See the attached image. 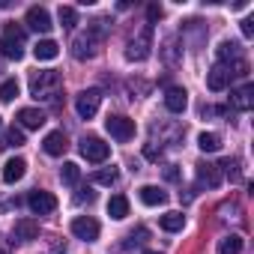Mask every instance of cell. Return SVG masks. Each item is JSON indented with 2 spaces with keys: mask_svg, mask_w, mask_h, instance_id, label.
I'll list each match as a JSON object with an SVG mask.
<instances>
[{
  "mask_svg": "<svg viewBox=\"0 0 254 254\" xmlns=\"http://www.w3.org/2000/svg\"><path fill=\"white\" fill-rule=\"evenodd\" d=\"M12 233H15V239H21V242H33V239L39 236V221H33V218H18L15 227H12Z\"/></svg>",
  "mask_w": 254,
  "mask_h": 254,
  "instance_id": "obj_13",
  "label": "cell"
},
{
  "mask_svg": "<svg viewBox=\"0 0 254 254\" xmlns=\"http://www.w3.org/2000/svg\"><path fill=\"white\" fill-rule=\"evenodd\" d=\"M105 129L111 132V138H117L120 144H126V141H132V138H135V120L123 117V114H108Z\"/></svg>",
  "mask_w": 254,
  "mask_h": 254,
  "instance_id": "obj_4",
  "label": "cell"
},
{
  "mask_svg": "<svg viewBox=\"0 0 254 254\" xmlns=\"http://www.w3.org/2000/svg\"><path fill=\"white\" fill-rule=\"evenodd\" d=\"M57 54H60V45H57L54 39H42V42L33 45V57H36V60H54Z\"/></svg>",
  "mask_w": 254,
  "mask_h": 254,
  "instance_id": "obj_20",
  "label": "cell"
},
{
  "mask_svg": "<svg viewBox=\"0 0 254 254\" xmlns=\"http://www.w3.org/2000/svg\"><path fill=\"white\" fill-rule=\"evenodd\" d=\"M27 27L36 30V33H48L54 24H51V12L45 6H30L27 9Z\"/></svg>",
  "mask_w": 254,
  "mask_h": 254,
  "instance_id": "obj_9",
  "label": "cell"
},
{
  "mask_svg": "<svg viewBox=\"0 0 254 254\" xmlns=\"http://www.w3.org/2000/svg\"><path fill=\"white\" fill-rule=\"evenodd\" d=\"M186 105H189V93H186L183 87H168V93H165V108H168L171 114H183Z\"/></svg>",
  "mask_w": 254,
  "mask_h": 254,
  "instance_id": "obj_11",
  "label": "cell"
},
{
  "mask_svg": "<svg viewBox=\"0 0 254 254\" xmlns=\"http://www.w3.org/2000/svg\"><path fill=\"white\" fill-rule=\"evenodd\" d=\"M99 102H102V93L93 87V90H84V93H78V99H75V111H78V117L81 120H90V117H96V111H99Z\"/></svg>",
  "mask_w": 254,
  "mask_h": 254,
  "instance_id": "obj_5",
  "label": "cell"
},
{
  "mask_svg": "<svg viewBox=\"0 0 254 254\" xmlns=\"http://www.w3.org/2000/svg\"><path fill=\"white\" fill-rule=\"evenodd\" d=\"M84 200H87V203H93V200H96V194H93L90 189H81V194H78V203H84Z\"/></svg>",
  "mask_w": 254,
  "mask_h": 254,
  "instance_id": "obj_36",
  "label": "cell"
},
{
  "mask_svg": "<svg viewBox=\"0 0 254 254\" xmlns=\"http://www.w3.org/2000/svg\"><path fill=\"white\" fill-rule=\"evenodd\" d=\"M230 105H233L236 111H248V108L254 105V87H251V84H245V87L233 90V93H230Z\"/></svg>",
  "mask_w": 254,
  "mask_h": 254,
  "instance_id": "obj_16",
  "label": "cell"
},
{
  "mask_svg": "<svg viewBox=\"0 0 254 254\" xmlns=\"http://www.w3.org/2000/svg\"><path fill=\"white\" fill-rule=\"evenodd\" d=\"M159 224H162V230L177 233V230H183V227H186V215H183V212H165V215L159 218Z\"/></svg>",
  "mask_w": 254,
  "mask_h": 254,
  "instance_id": "obj_21",
  "label": "cell"
},
{
  "mask_svg": "<svg viewBox=\"0 0 254 254\" xmlns=\"http://www.w3.org/2000/svg\"><path fill=\"white\" fill-rule=\"evenodd\" d=\"M27 206L33 209V215H48V212H54L57 209V197L51 194V191H30V197H27Z\"/></svg>",
  "mask_w": 254,
  "mask_h": 254,
  "instance_id": "obj_7",
  "label": "cell"
},
{
  "mask_svg": "<svg viewBox=\"0 0 254 254\" xmlns=\"http://www.w3.org/2000/svg\"><path fill=\"white\" fill-rule=\"evenodd\" d=\"M66 147H69V144H66V135H63V132H48L45 141H42V150H45L48 156H63Z\"/></svg>",
  "mask_w": 254,
  "mask_h": 254,
  "instance_id": "obj_17",
  "label": "cell"
},
{
  "mask_svg": "<svg viewBox=\"0 0 254 254\" xmlns=\"http://www.w3.org/2000/svg\"><path fill=\"white\" fill-rule=\"evenodd\" d=\"M144 156H147V159H159V156H162V147L156 150L153 144H147V147H144Z\"/></svg>",
  "mask_w": 254,
  "mask_h": 254,
  "instance_id": "obj_35",
  "label": "cell"
},
{
  "mask_svg": "<svg viewBox=\"0 0 254 254\" xmlns=\"http://www.w3.org/2000/svg\"><path fill=\"white\" fill-rule=\"evenodd\" d=\"M15 96H18V81L15 78H9V81L0 84V102H12Z\"/></svg>",
  "mask_w": 254,
  "mask_h": 254,
  "instance_id": "obj_29",
  "label": "cell"
},
{
  "mask_svg": "<svg viewBox=\"0 0 254 254\" xmlns=\"http://www.w3.org/2000/svg\"><path fill=\"white\" fill-rule=\"evenodd\" d=\"M3 147H24V132L12 126V129L6 132V144H3Z\"/></svg>",
  "mask_w": 254,
  "mask_h": 254,
  "instance_id": "obj_30",
  "label": "cell"
},
{
  "mask_svg": "<svg viewBox=\"0 0 254 254\" xmlns=\"http://www.w3.org/2000/svg\"><path fill=\"white\" fill-rule=\"evenodd\" d=\"M108 215H111L114 221H123L126 215H129V197H126V194H114V197L108 200Z\"/></svg>",
  "mask_w": 254,
  "mask_h": 254,
  "instance_id": "obj_18",
  "label": "cell"
},
{
  "mask_svg": "<svg viewBox=\"0 0 254 254\" xmlns=\"http://www.w3.org/2000/svg\"><path fill=\"white\" fill-rule=\"evenodd\" d=\"M60 180H63L66 186H75V183L81 180V168H78L75 162H66V165L60 168Z\"/></svg>",
  "mask_w": 254,
  "mask_h": 254,
  "instance_id": "obj_27",
  "label": "cell"
},
{
  "mask_svg": "<svg viewBox=\"0 0 254 254\" xmlns=\"http://www.w3.org/2000/svg\"><path fill=\"white\" fill-rule=\"evenodd\" d=\"M18 123L24 126V129H39V126L45 123V114L39 108H21L18 111Z\"/></svg>",
  "mask_w": 254,
  "mask_h": 254,
  "instance_id": "obj_19",
  "label": "cell"
},
{
  "mask_svg": "<svg viewBox=\"0 0 254 254\" xmlns=\"http://www.w3.org/2000/svg\"><path fill=\"white\" fill-rule=\"evenodd\" d=\"M218 168H221V171H224L230 180H239V177H242V174H239V165H236V162H230V159H224Z\"/></svg>",
  "mask_w": 254,
  "mask_h": 254,
  "instance_id": "obj_32",
  "label": "cell"
},
{
  "mask_svg": "<svg viewBox=\"0 0 254 254\" xmlns=\"http://www.w3.org/2000/svg\"><path fill=\"white\" fill-rule=\"evenodd\" d=\"M99 221L96 218H90V215H78L75 221H72V233L78 236V239H84V242H96L99 239Z\"/></svg>",
  "mask_w": 254,
  "mask_h": 254,
  "instance_id": "obj_8",
  "label": "cell"
},
{
  "mask_svg": "<svg viewBox=\"0 0 254 254\" xmlns=\"http://www.w3.org/2000/svg\"><path fill=\"white\" fill-rule=\"evenodd\" d=\"M165 180L177 183V180H180V168H177V165H168V168H165Z\"/></svg>",
  "mask_w": 254,
  "mask_h": 254,
  "instance_id": "obj_34",
  "label": "cell"
},
{
  "mask_svg": "<svg viewBox=\"0 0 254 254\" xmlns=\"http://www.w3.org/2000/svg\"><path fill=\"white\" fill-rule=\"evenodd\" d=\"M218 254H242V236L239 233H227L218 242Z\"/></svg>",
  "mask_w": 254,
  "mask_h": 254,
  "instance_id": "obj_22",
  "label": "cell"
},
{
  "mask_svg": "<svg viewBox=\"0 0 254 254\" xmlns=\"http://www.w3.org/2000/svg\"><path fill=\"white\" fill-rule=\"evenodd\" d=\"M150 48H153V27L147 24L129 45H126V60H132V63H141L150 57Z\"/></svg>",
  "mask_w": 254,
  "mask_h": 254,
  "instance_id": "obj_3",
  "label": "cell"
},
{
  "mask_svg": "<svg viewBox=\"0 0 254 254\" xmlns=\"http://www.w3.org/2000/svg\"><path fill=\"white\" fill-rule=\"evenodd\" d=\"M81 156H84L87 162H105V159L111 156V147H108L102 138H96V135H87V138L81 141Z\"/></svg>",
  "mask_w": 254,
  "mask_h": 254,
  "instance_id": "obj_6",
  "label": "cell"
},
{
  "mask_svg": "<svg viewBox=\"0 0 254 254\" xmlns=\"http://www.w3.org/2000/svg\"><path fill=\"white\" fill-rule=\"evenodd\" d=\"M93 180H96L99 186H114V183L120 180V168H117V165L102 168V171H96V174H93Z\"/></svg>",
  "mask_w": 254,
  "mask_h": 254,
  "instance_id": "obj_26",
  "label": "cell"
},
{
  "mask_svg": "<svg viewBox=\"0 0 254 254\" xmlns=\"http://www.w3.org/2000/svg\"><path fill=\"white\" fill-rule=\"evenodd\" d=\"M102 33H105V21H93V27H90L87 33H81V36L72 42V54H75V60H93Z\"/></svg>",
  "mask_w": 254,
  "mask_h": 254,
  "instance_id": "obj_2",
  "label": "cell"
},
{
  "mask_svg": "<svg viewBox=\"0 0 254 254\" xmlns=\"http://www.w3.org/2000/svg\"><path fill=\"white\" fill-rule=\"evenodd\" d=\"M162 15H165V9H162L159 3H150V6H147V21H150V24H156Z\"/></svg>",
  "mask_w": 254,
  "mask_h": 254,
  "instance_id": "obj_33",
  "label": "cell"
},
{
  "mask_svg": "<svg viewBox=\"0 0 254 254\" xmlns=\"http://www.w3.org/2000/svg\"><path fill=\"white\" fill-rule=\"evenodd\" d=\"M138 197H141V203H147V206H165V203H168V194H165L159 186H141V189H138Z\"/></svg>",
  "mask_w": 254,
  "mask_h": 254,
  "instance_id": "obj_15",
  "label": "cell"
},
{
  "mask_svg": "<svg viewBox=\"0 0 254 254\" xmlns=\"http://www.w3.org/2000/svg\"><path fill=\"white\" fill-rule=\"evenodd\" d=\"M197 183L206 186V189H218V183H221V171H218V165L200 162V165H197Z\"/></svg>",
  "mask_w": 254,
  "mask_h": 254,
  "instance_id": "obj_12",
  "label": "cell"
},
{
  "mask_svg": "<svg viewBox=\"0 0 254 254\" xmlns=\"http://www.w3.org/2000/svg\"><path fill=\"white\" fill-rule=\"evenodd\" d=\"M197 147H200L203 153H218V150H221V138H218L215 132H200V135H197Z\"/></svg>",
  "mask_w": 254,
  "mask_h": 254,
  "instance_id": "obj_24",
  "label": "cell"
},
{
  "mask_svg": "<svg viewBox=\"0 0 254 254\" xmlns=\"http://www.w3.org/2000/svg\"><path fill=\"white\" fill-rule=\"evenodd\" d=\"M230 78H233V69H227V66H212L209 72H206V87L212 90V93H221L227 84H230Z\"/></svg>",
  "mask_w": 254,
  "mask_h": 254,
  "instance_id": "obj_10",
  "label": "cell"
},
{
  "mask_svg": "<svg viewBox=\"0 0 254 254\" xmlns=\"http://www.w3.org/2000/svg\"><path fill=\"white\" fill-rule=\"evenodd\" d=\"M30 96L42 99V102H54L60 96V75L57 72H33L30 78Z\"/></svg>",
  "mask_w": 254,
  "mask_h": 254,
  "instance_id": "obj_1",
  "label": "cell"
},
{
  "mask_svg": "<svg viewBox=\"0 0 254 254\" xmlns=\"http://www.w3.org/2000/svg\"><path fill=\"white\" fill-rule=\"evenodd\" d=\"M6 39H15V42H21L24 45V27H18V24H6V33H3Z\"/></svg>",
  "mask_w": 254,
  "mask_h": 254,
  "instance_id": "obj_31",
  "label": "cell"
},
{
  "mask_svg": "<svg viewBox=\"0 0 254 254\" xmlns=\"http://www.w3.org/2000/svg\"><path fill=\"white\" fill-rule=\"evenodd\" d=\"M24 174H27V162H24L21 156L9 159V162L3 165V183H9V186H12V183H18Z\"/></svg>",
  "mask_w": 254,
  "mask_h": 254,
  "instance_id": "obj_14",
  "label": "cell"
},
{
  "mask_svg": "<svg viewBox=\"0 0 254 254\" xmlns=\"http://www.w3.org/2000/svg\"><path fill=\"white\" fill-rule=\"evenodd\" d=\"M242 33H245V36H254V21H251V18L242 21Z\"/></svg>",
  "mask_w": 254,
  "mask_h": 254,
  "instance_id": "obj_37",
  "label": "cell"
},
{
  "mask_svg": "<svg viewBox=\"0 0 254 254\" xmlns=\"http://www.w3.org/2000/svg\"><path fill=\"white\" fill-rule=\"evenodd\" d=\"M239 54H242V48H239V42H221L218 45V60H221V66L227 63V60H239Z\"/></svg>",
  "mask_w": 254,
  "mask_h": 254,
  "instance_id": "obj_25",
  "label": "cell"
},
{
  "mask_svg": "<svg viewBox=\"0 0 254 254\" xmlns=\"http://www.w3.org/2000/svg\"><path fill=\"white\" fill-rule=\"evenodd\" d=\"M57 18H60V24H63L66 30H72V27L78 24V12H75L72 6H60V9H57Z\"/></svg>",
  "mask_w": 254,
  "mask_h": 254,
  "instance_id": "obj_28",
  "label": "cell"
},
{
  "mask_svg": "<svg viewBox=\"0 0 254 254\" xmlns=\"http://www.w3.org/2000/svg\"><path fill=\"white\" fill-rule=\"evenodd\" d=\"M144 254H159V251H144Z\"/></svg>",
  "mask_w": 254,
  "mask_h": 254,
  "instance_id": "obj_38",
  "label": "cell"
},
{
  "mask_svg": "<svg viewBox=\"0 0 254 254\" xmlns=\"http://www.w3.org/2000/svg\"><path fill=\"white\" fill-rule=\"evenodd\" d=\"M0 54L9 57V60H21V57H24V48H21V42H15V39L0 36Z\"/></svg>",
  "mask_w": 254,
  "mask_h": 254,
  "instance_id": "obj_23",
  "label": "cell"
}]
</instances>
